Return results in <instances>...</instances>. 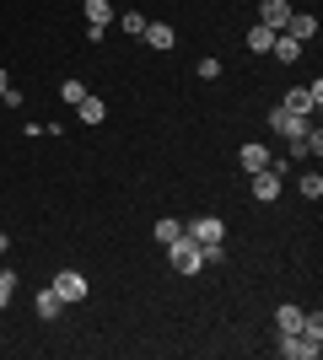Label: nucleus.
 <instances>
[{"label": "nucleus", "mask_w": 323, "mask_h": 360, "mask_svg": "<svg viewBox=\"0 0 323 360\" xmlns=\"http://www.w3.org/2000/svg\"><path fill=\"white\" fill-rule=\"evenodd\" d=\"M167 258H172V269H178V274H200L205 269V248L189 237V231L178 242H167Z\"/></svg>", "instance_id": "1"}, {"label": "nucleus", "mask_w": 323, "mask_h": 360, "mask_svg": "<svg viewBox=\"0 0 323 360\" xmlns=\"http://www.w3.org/2000/svg\"><path fill=\"white\" fill-rule=\"evenodd\" d=\"M189 237L205 248V264H210V258H221V237H227V226H221V215H200V221L189 226Z\"/></svg>", "instance_id": "2"}, {"label": "nucleus", "mask_w": 323, "mask_h": 360, "mask_svg": "<svg viewBox=\"0 0 323 360\" xmlns=\"http://www.w3.org/2000/svg\"><path fill=\"white\" fill-rule=\"evenodd\" d=\"M318 103H323V81H312V86H296V91H286V103H280V108H286V113H302V119H308V113H312Z\"/></svg>", "instance_id": "3"}, {"label": "nucleus", "mask_w": 323, "mask_h": 360, "mask_svg": "<svg viewBox=\"0 0 323 360\" xmlns=\"http://www.w3.org/2000/svg\"><path fill=\"white\" fill-rule=\"evenodd\" d=\"M270 129H275V135H286V140H302V135H308V119H302V113L275 108V113H270Z\"/></svg>", "instance_id": "4"}, {"label": "nucleus", "mask_w": 323, "mask_h": 360, "mask_svg": "<svg viewBox=\"0 0 323 360\" xmlns=\"http://www.w3.org/2000/svg\"><path fill=\"white\" fill-rule=\"evenodd\" d=\"M253 199H264V205H275L280 199V167L270 162L264 172H253Z\"/></svg>", "instance_id": "5"}, {"label": "nucleus", "mask_w": 323, "mask_h": 360, "mask_svg": "<svg viewBox=\"0 0 323 360\" xmlns=\"http://www.w3.org/2000/svg\"><path fill=\"white\" fill-rule=\"evenodd\" d=\"M323 345H312V339H302V333H280V355L286 360H318Z\"/></svg>", "instance_id": "6"}, {"label": "nucleus", "mask_w": 323, "mask_h": 360, "mask_svg": "<svg viewBox=\"0 0 323 360\" xmlns=\"http://www.w3.org/2000/svg\"><path fill=\"white\" fill-rule=\"evenodd\" d=\"M54 290H60V301H81L87 296V280H81L76 269H60L54 274Z\"/></svg>", "instance_id": "7"}, {"label": "nucleus", "mask_w": 323, "mask_h": 360, "mask_svg": "<svg viewBox=\"0 0 323 360\" xmlns=\"http://www.w3.org/2000/svg\"><path fill=\"white\" fill-rule=\"evenodd\" d=\"M280 32H291L296 44H308V38H318V16H308V11H291V22H286Z\"/></svg>", "instance_id": "8"}, {"label": "nucleus", "mask_w": 323, "mask_h": 360, "mask_svg": "<svg viewBox=\"0 0 323 360\" xmlns=\"http://www.w3.org/2000/svg\"><path fill=\"white\" fill-rule=\"evenodd\" d=\"M259 22H264V27H286V22H291V6H286V0H264V6H259Z\"/></svg>", "instance_id": "9"}, {"label": "nucleus", "mask_w": 323, "mask_h": 360, "mask_svg": "<svg viewBox=\"0 0 323 360\" xmlns=\"http://www.w3.org/2000/svg\"><path fill=\"white\" fill-rule=\"evenodd\" d=\"M140 38H146V49H156V54H162V49H172V44H178V38H172V27H167V22H146V32H140Z\"/></svg>", "instance_id": "10"}, {"label": "nucleus", "mask_w": 323, "mask_h": 360, "mask_svg": "<svg viewBox=\"0 0 323 360\" xmlns=\"http://www.w3.org/2000/svg\"><path fill=\"white\" fill-rule=\"evenodd\" d=\"M270 54H275L280 65H296V60H302V44H296L291 32H275V44H270Z\"/></svg>", "instance_id": "11"}, {"label": "nucleus", "mask_w": 323, "mask_h": 360, "mask_svg": "<svg viewBox=\"0 0 323 360\" xmlns=\"http://www.w3.org/2000/svg\"><path fill=\"white\" fill-rule=\"evenodd\" d=\"M87 27H113V0H87Z\"/></svg>", "instance_id": "12"}, {"label": "nucleus", "mask_w": 323, "mask_h": 360, "mask_svg": "<svg viewBox=\"0 0 323 360\" xmlns=\"http://www.w3.org/2000/svg\"><path fill=\"white\" fill-rule=\"evenodd\" d=\"M237 162H243L248 172H264V167H270V150H264V146H243V150H237Z\"/></svg>", "instance_id": "13"}, {"label": "nucleus", "mask_w": 323, "mask_h": 360, "mask_svg": "<svg viewBox=\"0 0 323 360\" xmlns=\"http://www.w3.org/2000/svg\"><path fill=\"white\" fill-rule=\"evenodd\" d=\"M76 113H81L87 124H103V119H108V103H103V97H81Z\"/></svg>", "instance_id": "14"}, {"label": "nucleus", "mask_w": 323, "mask_h": 360, "mask_svg": "<svg viewBox=\"0 0 323 360\" xmlns=\"http://www.w3.org/2000/svg\"><path fill=\"white\" fill-rule=\"evenodd\" d=\"M302 317H308L302 307H280V312H275V323H280V333H302Z\"/></svg>", "instance_id": "15"}, {"label": "nucleus", "mask_w": 323, "mask_h": 360, "mask_svg": "<svg viewBox=\"0 0 323 360\" xmlns=\"http://www.w3.org/2000/svg\"><path fill=\"white\" fill-rule=\"evenodd\" d=\"M270 44H275V27H264V22H259V27L248 32V49H253V54H270Z\"/></svg>", "instance_id": "16"}, {"label": "nucleus", "mask_w": 323, "mask_h": 360, "mask_svg": "<svg viewBox=\"0 0 323 360\" xmlns=\"http://www.w3.org/2000/svg\"><path fill=\"white\" fill-rule=\"evenodd\" d=\"M60 307H65V301H60V290H54V285L38 290V317H60Z\"/></svg>", "instance_id": "17"}, {"label": "nucleus", "mask_w": 323, "mask_h": 360, "mask_svg": "<svg viewBox=\"0 0 323 360\" xmlns=\"http://www.w3.org/2000/svg\"><path fill=\"white\" fill-rule=\"evenodd\" d=\"M178 237H184V226L172 221V215H167V221H156V242H162V248H167V242H178Z\"/></svg>", "instance_id": "18"}, {"label": "nucleus", "mask_w": 323, "mask_h": 360, "mask_svg": "<svg viewBox=\"0 0 323 360\" xmlns=\"http://www.w3.org/2000/svg\"><path fill=\"white\" fill-rule=\"evenodd\" d=\"M113 22H119L129 38H140V32H146V16H140V11H124V16H113Z\"/></svg>", "instance_id": "19"}, {"label": "nucleus", "mask_w": 323, "mask_h": 360, "mask_svg": "<svg viewBox=\"0 0 323 360\" xmlns=\"http://www.w3.org/2000/svg\"><path fill=\"white\" fill-rule=\"evenodd\" d=\"M296 188H302V199H318V194H323V178H318V172H302V183H296Z\"/></svg>", "instance_id": "20"}, {"label": "nucleus", "mask_w": 323, "mask_h": 360, "mask_svg": "<svg viewBox=\"0 0 323 360\" xmlns=\"http://www.w3.org/2000/svg\"><path fill=\"white\" fill-rule=\"evenodd\" d=\"M11 296H16V274L0 269V307H11Z\"/></svg>", "instance_id": "21"}, {"label": "nucleus", "mask_w": 323, "mask_h": 360, "mask_svg": "<svg viewBox=\"0 0 323 360\" xmlns=\"http://www.w3.org/2000/svg\"><path fill=\"white\" fill-rule=\"evenodd\" d=\"M60 97H65V103H70V108H76L81 97H87V86H81V81H65V86H60Z\"/></svg>", "instance_id": "22"}, {"label": "nucleus", "mask_w": 323, "mask_h": 360, "mask_svg": "<svg viewBox=\"0 0 323 360\" xmlns=\"http://www.w3.org/2000/svg\"><path fill=\"white\" fill-rule=\"evenodd\" d=\"M6 91H11V75H6V70H0V97H6Z\"/></svg>", "instance_id": "23"}]
</instances>
